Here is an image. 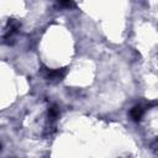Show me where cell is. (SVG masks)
<instances>
[{"label": "cell", "instance_id": "277c9868", "mask_svg": "<svg viewBox=\"0 0 158 158\" xmlns=\"http://www.w3.org/2000/svg\"><path fill=\"white\" fill-rule=\"evenodd\" d=\"M58 4L60 7H72L73 0H58Z\"/></svg>", "mask_w": 158, "mask_h": 158}, {"label": "cell", "instance_id": "6da1fadb", "mask_svg": "<svg viewBox=\"0 0 158 158\" xmlns=\"http://www.w3.org/2000/svg\"><path fill=\"white\" fill-rule=\"evenodd\" d=\"M67 73V68H63V69H48V68H44V78L47 80H51V81H59L63 79V77Z\"/></svg>", "mask_w": 158, "mask_h": 158}, {"label": "cell", "instance_id": "3957f363", "mask_svg": "<svg viewBox=\"0 0 158 158\" xmlns=\"http://www.w3.org/2000/svg\"><path fill=\"white\" fill-rule=\"evenodd\" d=\"M58 112H59V111H58V107H57L56 105L51 106V107H49V110H48V114H49V116H51L53 120L58 116Z\"/></svg>", "mask_w": 158, "mask_h": 158}, {"label": "cell", "instance_id": "7a4b0ae2", "mask_svg": "<svg viewBox=\"0 0 158 158\" xmlns=\"http://www.w3.org/2000/svg\"><path fill=\"white\" fill-rule=\"evenodd\" d=\"M143 112H144L143 106H141V105H136V106H133V107L130 110V116L132 117L133 121H139L141 117L143 116Z\"/></svg>", "mask_w": 158, "mask_h": 158}]
</instances>
